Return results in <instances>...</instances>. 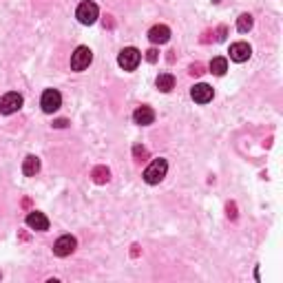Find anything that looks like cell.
<instances>
[{"label":"cell","mask_w":283,"mask_h":283,"mask_svg":"<svg viewBox=\"0 0 283 283\" xmlns=\"http://www.w3.org/2000/svg\"><path fill=\"white\" fill-rule=\"evenodd\" d=\"M166 171H168V161L166 159H153L148 164V168L144 171V182L150 184V186H155V184H159L161 179L166 177Z\"/></svg>","instance_id":"cell-1"},{"label":"cell","mask_w":283,"mask_h":283,"mask_svg":"<svg viewBox=\"0 0 283 283\" xmlns=\"http://www.w3.org/2000/svg\"><path fill=\"white\" fill-rule=\"evenodd\" d=\"M142 60V53L135 49V47H126V49L119 51V58H117V64L122 67L124 71H135L137 64Z\"/></svg>","instance_id":"cell-2"},{"label":"cell","mask_w":283,"mask_h":283,"mask_svg":"<svg viewBox=\"0 0 283 283\" xmlns=\"http://www.w3.org/2000/svg\"><path fill=\"white\" fill-rule=\"evenodd\" d=\"M75 16H77V20H80L82 25H93V22L98 20V16H100V9H98V5L95 3H91V0H84V3H80V7H77Z\"/></svg>","instance_id":"cell-3"},{"label":"cell","mask_w":283,"mask_h":283,"mask_svg":"<svg viewBox=\"0 0 283 283\" xmlns=\"http://www.w3.org/2000/svg\"><path fill=\"white\" fill-rule=\"evenodd\" d=\"M22 108V95L16 93V91H9L0 98V113L3 115H11V113L20 111Z\"/></svg>","instance_id":"cell-4"},{"label":"cell","mask_w":283,"mask_h":283,"mask_svg":"<svg viewBox=\"0 0 283 283\" xmlns=\"http://www.w3.org/2000/svg\"><path fill=\"white\" fill-rule=\"evenodd\" d=\"M40 106L45 113H56L62 106V95H60L58 89H47L40 98Z\"/></svg>","instance_id":"cell-5"},{"label":"cell","mask_w":283,"mask_h":283,"mask_svg":"<svg viewBox=\"0 0 283 283\" xmlns=\"http://www.w3.org/2000/svg\"><path fill=\"white\" fill-rule=\"evenodd\" d=\"M91 60H93V53H91L89 47H77V49L73 51V56H71V69H73V71L89 69Z\"/></svg>","instance_id":"cell-6"},{"label":"cell","mask_w":283,"mask_h":283,"mask_svg":"<svg viewBox=\"0 0 283 283\" xmlns=\"http://www.w3.org/2000/svg\"><path fill=\"white\" fill-rule=\"evenodd\" d=\"M75 248H77L75 237H71V234H62V237L53 244V255L56 257H69Z\"/></svg>","instance_id":"cell-7"},{"label":"cell","mask_w":283,"mask_h":283,"mask_svg":"<svg viewBox=\"0 0 283 283\" xmlns=\"http://www.w3.org/2000/svg\"><path fill=\"white\" fill-rule=\"evenodd\" d=\"M213 87H208V84H195V87L190 89V98L197 102V104H208L210 100H213Z\"/></svg>","instance_id":"cell-8"},{"label":"cell","mask_w":283,"mask_h":283,"mask_svg":"<svg viewBox=\"0 0 283 283\" xmlns=\"http://www.w3.org/2000/svg\"><path fill=\"white\" fill-rule=\"evenodd\" d=\"M252 56V49L248 42H234V45H230V60H234V62H246Z\"/></svg>","instance_id":"cell-9"},{"label":"cell","mask_w":283,"mask_h":283,"mask_svg":"<svg viewBox=\"0 0 283 283\" xmlns=\"http://www.w3.org/2000/svg\"><path fill=\"white\" fill-rule=\"evenodd\" d=\"M27 226L31 228V230L45 232V230H49V219H47L42 213H38V210H33V213L27 215Z\"/></svg>","instance_id":"cell-10"},{"label":"cell","mask_w":283,"mask_h":283,"mask_svg":"<svg viewBox=\"0 0 283 283\" xmlns=\"http://www.w3.org/2000/svg\"><path fill=\"white\" fill-rule=\"evenodd\" d=\"M148 40L153 42V45H164V42L171 40V29H168L166 25H155V27H150Z\"/></svg>","instance_id":"cell-11"},{"label":"cell","mask_w":283,"mask_h":283,"mask_svg":"<svg viewBox=\"0 0 283 283\" xmlns=\"http://www.w3.org/2000/svg\"><path fill=\"white\" fill-rule=\"evenodd\" d=\"M133 122L140 126H148L155 122V111L150 106H137L133 113Z\"/></svg>","instance_id":"cell-12"},{"label":"cell","mask_w":283,"mask_h":283,"mask_svg":"<svg viewBox=\"0 0 283 283\" xmlns=\"http://www.w3.org/2000/svg\"><path fill=\"white\" fill-rule=\"evenodd\" d=\"M22 173H25L27 177H35L40 173V159L35 157V155H29V157L22 161Z\"/></svg>","instance_id":"cell-13"},{"label":"cell","mask_w":283,"mask_h":283,"mask_svg":"<svg viewBox=\"0 0 283 283\" xmlns=\"http://www.w3.org/2000/svg\"><path fill=\"white\" fill-rule=\"evenodd\" d=\"M157 89L161 93H168V91H173L175 89V77H173L171 73H161L157 77Z\"/></svg>","instance_id":"cell-14"},{"label":"cell","mask_w":283,"mask_h":283,"mask_svg":"<svg viewBox=\"0 0 283 283\" xmlns=\"http://www.w3.org/2000/svg\"><path fill=\"white\" fill-rule=\"evenodd\" d=\"M228 71V60L226 58H213V62H210V73L213 75H226Z\"/></svg>","instance_id":"cell-15"},{"label":"cell","mask_w":283,"mask_h":283,"mask_svg":"<svg viewBox=\"0 0 283 283\" xmlns=\"http://www.w3.org/2000/svg\"><path fill=\"white\" fill-rule=\"evenodd\" d=\"M91 177H93V182L95 184H106L108 179H111V171H108L106 166H95L93 168V173H91Z\"/></svg>","instance_id":"cell-16"},{"label":"cell","mask_w":283,"mask_h":283,"mask_svg":"<svg viewBox=\"0 0 283 283\" xmlns=\"http://www.w3.org/2000/svg\"><path fill=\"white\" fill-rule=\"evenodd\" d=\"M237 29L241 33H248L250 29H252V16L250 14H241L237 18Z\"/></svg>","instance_id":"cell-17"},{"label":"cell","mask_w":283,"mask_h":283,"mask_svg":"<svg viewBox=\"0 0 283 283\" xmlns=\"http://www.w3.org/2000/svg\"><path fill=\"white\" fill-rule=\"evenodd\" d=\"M133 157L137 159V161H144V159H148V148L146 146H133Z\"/></svg>","instance_id":"cell-18"},{"label":"cell","mask_w":283,"mask_h":283,"mask_svg":"<svg viewBox=\"0 0 283 283\" xmlns=\"http://www.w3.org/2000/svg\"><path fill=\"white\" fill-rule=\"evenodd\" d=\"M190 75H192V77L204 75V64H201V62H195V64H192V67H190Z\"/></svg>","instance_id":"cell-19"},{"label":"cell","mask_w":283,"mask_h":283,"mask_svg":"<svg viewBox=\"0 0 283 283\" xmlns=\"http://www.w3.org/2000/svg\"><path fill=\"white\" fill-rule=\"evenodd\" d=\"M157 58H159V51L157 49H148L146 51V60H148V62H157Z\"/></svg>","instance_id":"cell-20"},{"label":"cell","mask_w":283,"mask_h":283,"mask_svg":"<svg viewBox=\"0 0 283 283\" xmlns=\"http://www.w3.org/2000/svg\"><path fill=\"white\" fill-rule=\"evenodd\" d=\"M226 210H228V217H230V219H237V204H228L226 206Z\"/></svg>","instance_id":"cell-21"},{"label":"cell","mask_w":283,"mask_h":283,"mask_svg":"<svg viewBox=\"0 0 283 283\" xmlns=\"http://www.w3.org/2000/svg\"><path fill=\"white\" fill-rule=\"evenodd\" d=\"M226 33H228V29L219 27V29H217V40H226Z\"/></svg>","instance_id":"cell-22"},{"label":"cell","mask_w":283,"mask_h":283,"mask_svg":"<svg viewBox=\"0 0 283 283\" xmlns=\"http://www.w3.org/2000/svg\"><path fill=\"white\" fill-rule=\"evenodd\" d=\"M53 126H56V129H64V126H69V122L67 119H58V122H53Z\"/></svg>","instance_id":"cell-23"},{"label":"cell","mask_w":283,"mask_h":283,"mask_svg":"<svg viewBox=\"0 0 283 283\" xmlns=\"http://www.w3.org/2000/svg\"><path fill=\"white\" fill-rule=\"evenodd\" d=\"M131 255H133V257H137V255H140V246H133V250H131Z\"/></svg>","instance_id":"cell-24"}]
</instances>
